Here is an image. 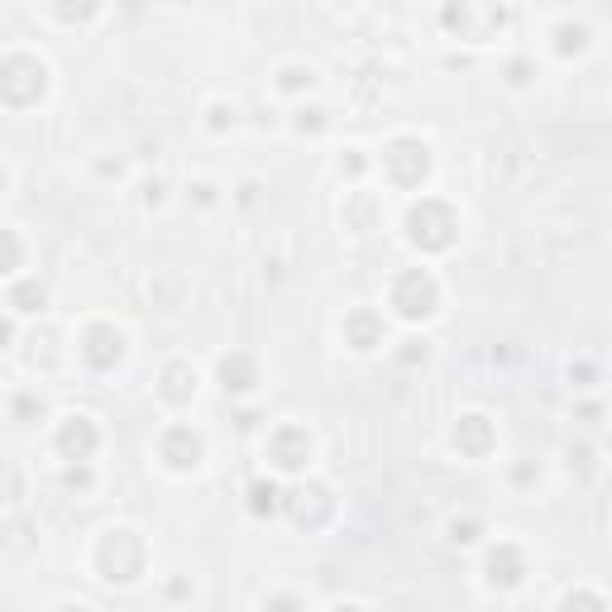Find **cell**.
<instances>
[{
    "instance_id": "6da1fadb",
    "label": "cell",
    "mask_w": 612,
    "mask_h": 612,
    "mask_svg": "<svg viewBox=\"0 0 612 612\" xmlns=\"http://www.w3.org/2000/svg\"><path fill=\"white\" fill-rule=\"evenodd\" d=\"M507 24V10L498 0H450L445 5V29H455L469 44H488Z\"/></svg>"
},
{
    "instance_id": "7a4b0ae2",
    "label": "cell",
    "mask_w": 612,
    "mask_h": 612,
    "mask_svg": "<svg viewBox=\"0 0 612 612\" xmlns=\"http://www.w3.org/2000/svg\"><path fill=\"white\" fill-rule=\"evenodd\" d=\"M455 230H459V220L445 201H421V206L407 211V240H412L416 249H450V244H455Z\"/></svg>"
},
{
    "instance_id": "3957f363",
    "label": "cell",
    "mask_w": 612,
    "mask_h": 612,
    "mask_svg": "<svg viewBox=\"0 0 612 612\" xmlns=\"http://www.w3.org/2000/svg\"><path fill=\"white\" fill-rule=\"evenodd\" d=\"M44 87H48V67L39 63V58L15 53V58L0 63V101H10V106H34V101L44 96Z\"/></svg>"
},
{
    "instance_id": "277c9868",
    "label": "cell",
    "mask_w": 612,
    "mask_h": 612,
    "mask_svg": "<svg viewBox=\"0 0 612 612\" xmlns=\"http://www.w3.org/2000/svg\"><path fill=\"white\" fill-rule=\"evenodd\" d=\"M440 302V287L431 273H421V268H412V273H402L393 283V306L397 316H407V321H426L431 311H436Z\"/></svg>"
},
{
    "instance_id": "5b68a950",
    "label": "cell",
    "mask_w": 612,
    "mask_h": 612,
    "mask_svg": "<svg viewBox=\"0 0 612 612\" xmlns=\"http://www.w3.org/2000/svg\"><path fill=\"white\" fill-rule=\"evenodd\" d=\"M383 168H388L397 187H416L421 177L431 173V149L421 139H393L388 153H383Z\"/></svg>"
},
{
    "instance_id": "8992f818",
    "label": "cell",
    "mask_w": 612,
    "mask_h": 612,
    "mask_svg": "<svg viewBox=\"0 0 612 612\" xmlns=\"http://www.w3.org/2000/svg\"><path fill=\"white\" fill-rule=\"evenodd\" d=\"M120 354H125V340H120V330L115 326H91L87 330V340H82V359H87L91 369H110Z\"/></svg>"
},
{
    "instance_id": "52a82bcc",
    "label": "cell",
    "mask_w": 612,
    "mask_h": 612,
    "mask_svg": "<svg viewBox=\"0 0 612 612\" xmlns=\"http://www.w3.org/2000/svg\"><path fill=\"white\" fill-rule=\"evenodd\" d=\"M306 459H311V436H306L302 426H283L273 436V464L278 469H302Z\"/></svg>"
},
{
    "instance_id": "ba28073f",
    "label": "cell",
    "mask_w": 612,
    "mask_h": 612,
    "mask_svg": "<svg viewBox=\"0 0 612 612\" xmlns=\"http://www.w3.org/2000/svg\"><path fill=\"white\" fill-rule=\"evenodd\" d=\"M163 459H168L173 469H197L201 464V436L197 431H187V426H173V431L163 436Z\"/></svg>"
},
{
    "instance_id": "9c48e42d",
    "label": "cell",
    "mask_w": 612,
    "mask_h": 612,
    "mask_svg": "<svg viewBox=\"0 0 612 612\" xmlns=\"http://www.w3.org/2000/svg\"><path fill=\"white\" fill-rule=\"evenodd\" d=\"M58 450L67 459H87L96 450V426H91V416H67V426L58 431Z\"/></svg>"
},
{
    "instance_id": "30bf717a",
    "label": "cell",
    "mask_w": 612,
    "mask_h": 612,
    "mask_svg": "<svg viewBox=\"0 0 612 612\" xmlns=\"http://www.w3.org/2000/svg\"><path fill=\"white\" fill-rule=\"evenodd\" d=\"M345 335H350L354 350H373V345H383V321L373 311H354L345 321Z\"/></svg>"
},
{
    "instance_id": "8fae6325",
    "label": "cell",
    "mask_w": 612,
    "mask_h": 612,
    "mask_svg": "<svg viewBox=\"0 0 612 612\" xmlns=\"http://www.w3.org/2000/svg\"><path fill=\"white\" fill-rule=\"evenodd\" d=\"M192 393H197V369L192 364H168L163 369V397L168 402H187Z\"/></svg>"
},
{
    "instance_id": "7c38bea8",
    "label": "cell",
    "mask_w": 612,
    "mask_h": 612,
    "mask_svg": "<svg viewBox=\"0 0 612 612\" xmlns=\"http://www.w3.org/2000/svg\"><path fill=\"white\" fill-rule=\"evenodd\" d=\"M455 445H464L469 455H483V450H488V416H479V412L464 416L455 431Z\"/></svg>"
},
{
    "instance_id": "4fadbf2b",
    "label": "cell",
    "mask_w": 612,
    "mask_h": 612,
    "mask_svg": "<svg viewBox=\"0 0 612 612\" xmlns=\"http://www.w3.org/2000/svg\"><path fill=\"white\" fill-rule=\"evenodd\" d=\"M220 378H225V393H249L254 388V364L244 354H235V359L220 364Z\"/></svg>"
},
{
    "instance_id": "5bb4252c",
    "label": "cell",
    "mask_w": 612,
    "mask_h": 612,
    "mask_svg": "<svg viewBox=\"0 0 612 612\" xmlns=\"http://www.w3.org/2000/svg\"><path fill=\"white\" fill-rule=\"evenodd\" d=\"M96 5H101V0H53V10H58V20H67V24H82V20H91V15H96Z\"/></svg>"
},
{
    "instance_id": "9a60e30c",
    "label": "cell",
    "mask_w": 612,
    "mask_h": 612,
    "mask_svg": "<svg viewBox=\"0 0 612 612\" xmlns=\"http://www.w3.org/2000/svg\"><path fill=\"white\" fill-rule=\"evenodd\" d=\"M555 39H560V53H584V44H589V29H584V24H560V29H555Z\"/></svg>"
},
{
    "instance_id": "2e32d148",
    "label": "cell",
    "mask_w": 612,
    "mask_h": 612,
    "mask_svg": "<svg viewBox=\"0 0 612 612\" xmlns=\"http://www.w3.org/2000/svg\"><path fill=\"white\" fill-rule=\"evenodd\" d=\"M39 306H44V287H39V283L15 287V311H24V316H29V311H39Z\"/></svg>"
},
{
    "instance_id": "e0dca14e",
    "label": "cell",
    "mask_w": 612,
    "mask_h": 612,
    "mask_svg": "<svg viewBox=\"0 0 612 612\" xmlns=\"http://www.w3.org/2000/svg\"><path fill=\"white\" fill-rule=\"evenodd\" d=\"M20 240L10 235V230H0V273H10V268H20Z\"/></svg>"
},
{
    "instance_id": "ac0fdd59",
    "label": "cell",
    "mask_w": 612,
    "mask_h": 612,
    "mask_svg": "<svg viewBox=\"0 0 612 612\" xmlns=\"http://www.w3.org/2000/svg\"><path fill=\"white\" fill-rule=\"evenodd\" d=\"M254 512H278V488L273 483H254Z\"/></svg>"
},
{
    "instance_id": "d6986e66",
    "label": "cell",
    "mask_w": 612,
    "mask_h": 612,
    "mask_svg": "<svg viewBox=\"0 0 612 612\" xmlns=\"http://www.w3.org/2000/svg\"><path fill=\"white\" fill-rule=\"evenodd\" d=\"M316 82V72L311 67H283V91H302Z\"/></svg>"
},
{
    "instance_id": "ffe728a7",
    "label": "cell",
    "mask_w": 612,
    "mask_h": 612,
    "mask_svg": "<svg viewBox=\"0 0 612 612\" xmlns=\"http://www.w3.org/2000/svg\"><path fill=\"white\" fill-rule=\"evenodd\" d=\"M5 340H10V326H5V321H0V345H5Z\"/></svg>"
},
{
    "instance_id": "44dd1931",
    "label": "cell",
    "mask_w": 612,
    "mask_h": 612,
    "mask_svg": "<svg viewBox=\"0 0 612 612\" xmlns=\"http://www.w3.org/2000/svg\"><path fill=\"white\" fill-rule=\"evenodd\" d=\"M0 192H5V168H0Z\"/></svg>"
}]
</instances>
